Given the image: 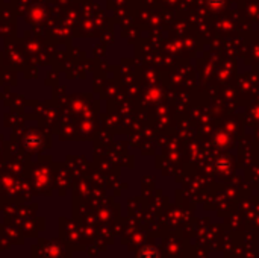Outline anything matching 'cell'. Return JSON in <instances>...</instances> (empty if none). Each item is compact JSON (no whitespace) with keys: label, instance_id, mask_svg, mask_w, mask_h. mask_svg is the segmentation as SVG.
<instances>
[{"label":"cell","instance_id":"obj_1","mask_svg":"<svg viewBox=\"0 0 259 258\" xmlns=\"http://www.w3.org/2000/svg\"><path fill=\"white\" fill-rule=\"evenodd\" d=\"M141 258H158V252L155 249H144Z\"/></svg>","mask_w":259,"mask_h":258}]
</instances>
